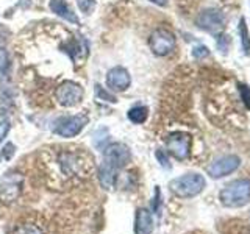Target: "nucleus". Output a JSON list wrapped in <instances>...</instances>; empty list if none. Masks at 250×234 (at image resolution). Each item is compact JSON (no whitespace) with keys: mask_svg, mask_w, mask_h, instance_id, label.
Instances as JSON below:
<instances>
[{"mask_svg":"<svg viewBox=\"0 0 250 234\" xmlns=\"http://www.w3.org/2000/svg\"><path fill=\"white\" fill-rule=\"evenodd\" d=\"M83 94L84 92L80 84H77L74 81H64V83H61L57 89V100L60 105L70 108L80 103L83 98Z\"/></svg>","mask_w":250,"mask_h":234,"instance_id":"8","label":"nucleus"},{"mask_svg":"<svg viewBox=\"0 0 250 234\" xmlns=\"http://www.w3.org/2000/svg\"><path fill=\"white\" fill-rule=\"evenodd\" d=\"M8 67H10V57H8V52L5 49H0V74L5 72Z\"/></svg>","mask_w":250,"mask_h":234,"instance_id":"23","label":"nucleus"},{"mask_svg":"<svg viewBox=\"0 0 250 234\" xmlns=\"http://www.w3.org/2000/svg\"><path fill=\"white\" fill-rule=\"evenodd\" d=\"M96 94H97V97L100 98V100H105V101H109V103H116V97L114 96H111L108 91H105L104 88H102L100 84H96Z\"/></svg>","mask_w":250,"mask_h":234,"instance_id":"21","label":"nucleus"},{"mask_svg":"<svg viewBox=\"0 0 250 234\" xmlns=\"http://www.w3.org/2000/svg\"><path fill=\"white\" fill-rule=\"evenodd\" d=\"M238 31H239V36H241V45H242V50H244L246 55H250V33H249V28H247V22L244 18L239 19V25H238Z\"/></svg>","mask_w":250,"mask_h":234,"instance_id":"16","label":"nucleus"},{"mask_svg":"<svg viewBox=\"0 0 250 234\" xmlns=\"http://www.w3.org/2000/svg\"><path fill=\"white\" fill-rule=\"evenodd\" d=\"M8 131H10V120H8V117L0 114V142L6 137Z\"/></svg>","mask_w":250,"mask_h":234,"instance_id":"22","label":"nucleus"},{"mask_svg":"<svg viewBox=\"0 0 250 234\" xmlns=\"http://www.w3.org/2000/svg\"><path fill=\"white\" fill-rule=\"evenodd\" d=\"M58 164L61 172L66 176H74L80 174V170L83 167V162L80 159V156L72 153V152H62L58 155Z\"/></svg>","mask_w":250,"mask_h":234,"instance_id":"12","label":"nucleus"},{"mask_svg":"<svg viewBox=\"0 0 250 234\" xmlns=\"http://www.w3.org/2000/svg\"><path fill=\"white\" fill-rule=\"evenodd\" d=\"M22 191V176L18 174H10L0 178V201L10 205L18 200Z\"/></svg>","mask_w":250,"mask_h":234,"instance_id":"7","label":"nucleus"},{"mask_svg":"<svg viewBox=\"0 0 250 234\" xmlns=\"http://www.w3.org/2000/svg\"><path fill=\"white\" fill-rule=\"evenodd\" d=\"M116 178H117V169H114L113 166H109L106 162L102 164L99 169V181L102 187L111 191L116 184Z\"/></svg>","mask_w":250,"mask_h":234,"instance_id":"15","label":"nucleus"},{"mask_svg":"<svg viewBox=\"0 0 250 234\" xmlns=\"http://www.w3.org/2000/svg\"><path fill=\"white\" fill-rule=\"evenodd\" d=\"M192 55H194V58H205L209 55V50L207 49L205 45H197V47H194V50H192Z\"/></svg>","mask_w":250,"mask_h":234,"instance_id":"25","label":"nucleus"},{"mask_svg":"<svg viewBox=\"0 0 250 234\" xmlns=\"http://www.w3.org/2000/svg\"><path fill=\"white\" fill-rule=\"evenodd\" d=\"M155 156H156V159H158V162L161 164L164 169H169L170 167L169 158H167V155H166V152H164V150H156Z\"/></svg>","mask_w":250,"mask_h":234,"instance_id":"24","label":"nucleus"},{"mask_svg":"<svg viewBox=\"0 0 250 234\" xmlns=\"http://www.w3.org/2000/svg\"><path fill=\"white\" fill-rule=\"evenodd\" d=\"M238 91L241 94V100L244 101L246 108L250 109V88H249L247 84H244V83H239L238 84Z\"/></svg>","mask_w":250,"mask_h":234,"instance_id":"19","label":"nucleus"},{"mask_svg":"<svg viewBox=\"0 0 250 234\" xmlns=\"http://www.w3.org/2000/svg\"><path fill=\"white\" fill-rule=\"evenodd\" d=\"M150 2L158 6H167V0H150Z\"/></svg>","mask_w":250,"mask_h":234,"instance_id":"28","label":"nucleus"},{"mask_svg":"<svg viewBox=\"0 0 250 234\" xmlns=\"http://www.w3.org/2000/svg\"><path fill=\"white\" fill-rule=\"evenodd\" d=\"M239 166H241V159L236 155H227V156H222V158L216 159L213 164H209L207 172L211 178L219 179V178H224L227 175L233 174L234 170H238Z\"/></svg>","mask_w":250,"mask_h":234,"instance_id":"9","label":"nucleus"},{"mask_svg":"<svg viewBox=\"0 0 250 234\" xmlns=\"http://www.w3.org/2000/svg\"><path fill=\"white\" fill-rule=\"evenodd\" d=\"M86 123H88V117L86 116L62 117L55 123L53 133L61 137H74L86 127Z\"/></svg>","mask_w":250,"mask_h":234,"instance_id":"5","label":"nucleus"},{"mask_svg":"<svg viewBox=\"0 0 250 234\" xmlns=\"http://www.w3.org/2000/svg\"><path fill=\"white\" fill-rule=\"evenodd\" d=\"M16 234H44V231L39 228L36 225H31V223H25V225H21Z\"/></svg>","mask_w":250,"mask_h":234,"instance_id":"18","label":"nucleus"},{"mask_svg":"<svg viewBox=\"0 0 250 234\" xmlns=\"http://www.w3.org/2000/svg\"><path fill=\"white\" fill-rule=\"evenodd\" d=\"M175 35L166 28H156L148 38V45L150 50L156 57H166L172 50L175 49Z\"/></svg>","mask_w":250,"mask_h":234,"instance_id":"3","label":"nucleus"},{"mask_svg":"<svg viewBox=\"0 0 250 234\" xmlns=\"http://www.w3.org/2000/svg\"><path fill=\"white\" fill-rule=\"evenodd\" d=\"M50 10L60 16V18H62L64 20L70 22V23H75V25H78L80 23V20H78L77 14L74 13V10L70 8L64 0H50Z\"/></svg>","mask_w":250,"mask_h":234,"instance_id":"14","label":"nucleus"},{"mask_svg":"<svg viewBox=\"0 0 250 234\" xmlns=\"http://www.w3.org/2000/svg\"><path fill=\"white\" fill-rule=\"evenodd\" d=\"M148 117V109L146 106H135L128 111V119L133 123H144Z\"/></svg>","mask_w":250,"mask_h":234,"instance_id":"17","label":"nucleus"},{"mask_svg":"<svg viewBox=\"0 0 250 234\" xmlns=\"http://www.w3.org/2000/svg\"><path fill=\"white\" fill-rule=\"evenodd\" d=\"M77 5L84 14H91L96 8V0H77Z\"/></svg>","mask_w":250,"mask_h":234,"instance_id":"20","label":"nucleus"},{"mask_svg":"<svg viewBox=\"0 0 250 234\" xmlns=\"http://www.w3.org/2000/svg\"><path fill=\"white\" fill-rule=\"evenodd\" d=\"M30 3H31V0H21V6H23V8H27Z\"/></svg>","mask_w":250,"mask_h":234,"instance_id":"29","label":"nucleus"},{"mask_svg":"<svg viewBox=\"0 0 250 234\" xmlns=\"http://www.w3.org/2000/svg\"><path fill=\"white\" fill-rule=\"evenodd\" d=\"M153 231V218L150 211L139 208L135 218V234H150Z\"/></svg>","mask_w":250,"mask_h":234,"instance_id":"13","label":"nucleus"},{"mask_svg":"<svg viewBox=\"0 0 250 234\" xmlns=\"http://www.w3.org/2000/svg\"><path fill=\"white\" fill-rule=\"evenodd\" d=\"M130 159H131V153L128 150V147L121 142L109 144L104 152V162L109 164V166H113L117 170L127 166Z\"/></svg>","mask_w":250,"mask_h":234,"instance_id":"6","label":"nucleus"},{"mask_svg":"<svg viewBox=\"0 0 250 234\" xmlns=\"http://www.w3.org/2000/svg\"><path fill=\"white\" fill-rule=\"evenodd\" d=\"M160 187H156L155 189V201H153V209L158 211V206H160Z\"/></svg>","mask_w":250,"mask_h":234,"instance_id":"27","label":"nucleus"},{"mask_svg":"<svg viewBox=\"0 0 250 234\" xmlns=\"http://www.w3.org/2000/svg\"><path fill=\"white\" fill-rule=\"evenodd\" d=\"M166 147H167V152L174 156L175 159L183 161L189 156V152H191V136L183 131L170 133L166 139Z\"/></svg>","mask_w":250,"mask_h":234,"instance_id":"4","label":"nucleus"},{"mask_svg":"<svg viewBox=\"0 0 250 234\" xmlns=\"http://www.w3.org/2000/svg\"><path fill=\"white\" fill-rule=\"evenodd\" d=\"M219 200L225 208H242L250 201V179L239 178L229 183L219 192Z\"/></svg>","mask_w":250,"mask_h":234,"instance_id":"1","label":"nucleus"},{"mask_svg":"<svg viewBox=\"0 0 250 234\" xmlns=\"http://www.w3.org/2000/svg\"><path fill=\"white\" fill-rule=\"evenodd\" d=\"M205 178L200 174H188L172 179L169 183V189L178 198H192L205 189Z\"/></svg>","mask_w":250,"mask_h":234,"instance_id":"2","label":"nucleus"},{"mask_svg":"<svg viewBox=\"0 0 250 234\" xmlns=\"http://www.w3.org/2000/svg\"><path fill=\"white\" fill-rule=\"evenodd\" d=\"M14 150H16V147L11 144V142H8L5 147H3V150H2V156L5 159H11L13 158V155H14Z\"/></svg>","mask_w":250,"mask_h":234,"instance_id":"26","label":"nucleus"},{"mask_svg":"<svg viewBox=\"0 0 250 234\" xmlns=\"http://www.w3.org/2000/svg\"><path fill=\"white\" fill-rule=\"evenodd\" d=\"M195 23H197V27L202 30L209 31V33H217V31L222 30V27L225 25V18L219 10L208 8V10H203L197 16Z\"/></svg>","mask_w":250,"mask_h":234,"instance_id":"10","label":"nucleus"},{"mask_svg":"<svg viewBox=\"0 0 250 234\" xmlns=\"http://www.w3.org/2000/svg\"><path fill=\"white\" fill-rule=\"evenodd\" d=\"M106 84L111 91H117V92L127 91L131 84V77L124 67L117 66V67H113V69L108 70Z\"/></svg>","mask_w":250,"mask_h":234,"instance_id":"11","label":"nucleus"}]
</instances>
